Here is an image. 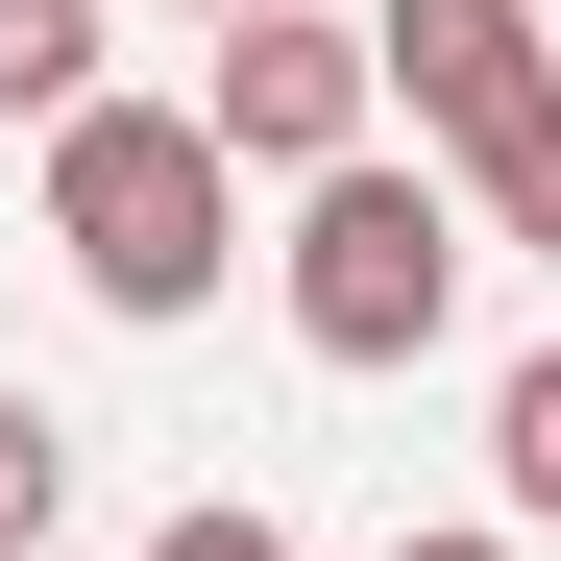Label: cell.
Returning <instances> with one entry per match:
<instances>
[{"instance_id":"cell-1","label":"cell","mask_w":561,"mask_h":561,"mask_svg":"<svg viewBox=\"0 0 561 561\" xmlns=\"http://www.w3.org/2000/svg\"><path fill=\"white\" fill-rule=\"evenodd\" d=\"M49 268L99 318H220V268H244V171L196 99H99V123H49Z\"/></svg>"},{"instance_id":"cell-2","label":"cell","mask_w":561,"mask_h":561,"mask_svg":"<svg viewBox=\"0 0 561 561\" xmlns=\"http://www.w3.org/2000/svg\"><path fill=\"white\" fill-rule=\"evenodd\" d=\"M463 268H489V196H463L439 147H366V171H318V196H294V244H268V318H294L318 366H439Z\"/></svg>"},{"instance_id":"cell-3","label":"cell","mask_w":561,"mask_h":561,"mask_svg":"<svg viewBox=\"0 0 561 561\" xmlns=\"http://www.w3.org/2000/svg\"><path fill=\"white\" fill-rule=\"evenodd\" d=\"M196 123H220V171L318 196V171H366V123H391V49H366V25H318V0H268V25H220Z\"/></svg>"},{"instance_id":"cell-4","label":"cell","mask_w":561,"mask_h":561,"mask_svg":"<svg viewBox=\"0 0 561 561\" xmlns=\"http://www.w3.org/2000/svg\"><path fill=\"white\" fill-rule=\"evenodd\" d=\"M366 49H391V123L439 171H513L561 123V25H537V0H366Z\"/></svg>"},{"instance_id":"cell-5","label":"cell","mask_w":561,"mask_h":561,"mask_svg":"<svg viewBox=\"0 0 561 561\" xmlns=\"http://www.w3.org/2000/svg\"><path fill=\"white\" fill-rule=\"evenodd\" d=\"M99 49H123V0H0V123H25V147H49V123H99V99H123Z\"/></svg>"},{"instance_id":"cell-6","label":"cell","mask_w":561,"mask_h":561,"mask_svg":"<svg viewBox=\"0 0 561 561\" xmlns=\"http://www.w3.org/2000/svg\"><path fill=\"white\" fill-rule=\"evenodd\" d=\"M489 489H513V513H561V342H513V366H489Z\"/></svg>"},{"instance_id":"cell-7","label":"cell","mask_w":561,"mask_h":561,"mask_svg":"<svg viewBox=\"0 0 561 561\" xmlns=\"http://www.w3.org/2000/svg\"><path fill=\"white\" fill-rule=\"evenodd\" d=\"M49 513H73V415L0 391V561H49Z\"/></svg>"},{"instance_id":"cell-8","label":"cell","mask_w":561,"mask_h":561,"mask_svg":"<svg viewBox=\"0 0 561 561\" xmlns=\"http://www.w3.org/2000/svg\"><path fill=\"white\" fill-rule=\"evenodd\" d=\"M463 196H489V244H537V268H561V123H537L513 171H463Z\"/></svg>"},{"instance_id":"cell-9","label":"cell","mask_w":561,"mask_h":561,"mask_svg":"<svg viewBox=\"0 0 561 561\" xmlns=\"http://www.w3.org/2000/svg\"><path fill=\"white\" fill-rule=\"evenodd\" d=\"M147 561H294V537H268V513H244V489H196V513H171V537H147Z\"/></svg>"},{"instance_id":"cell-10","label":"cell","mask_w":561,"mask_h":561,"mask_svg":"<svg viewBox=\"0 0 561 561\" xmlns=\"http://www.w3.org/2000/svg\"><path fill=\"white\" fill-rule=\"evenodd\" d=\"M147 25H196V49H220V25H268V0H147Z\"/></svg>"},{"instance_id":"cell-11","label":"cell","mask_w":561,"mask_h":561,"mask_svg":"<svg viewBox=\"0 0 561 561\" xmlns=\"http://www.w3.org/2000/svg\"><path fill=\"white\" fill-rule=\"evenodd\" d=\"M391 561H513V537H463V513H439V537H391Z\"/></svg>"},{"instance_id":"cell-12","label":"cell","mask_w":561,"mask_h":561,"mask_svg":"<svg viewBox=\"0 0 561 561\" xmlns=\"http://www.w3.org/2000/svg\"><path fill=\"white\" fill-rule=\"evenodd\" d=\"M537 25H561V0H537Z\"/></svg>"}]
</instances>
